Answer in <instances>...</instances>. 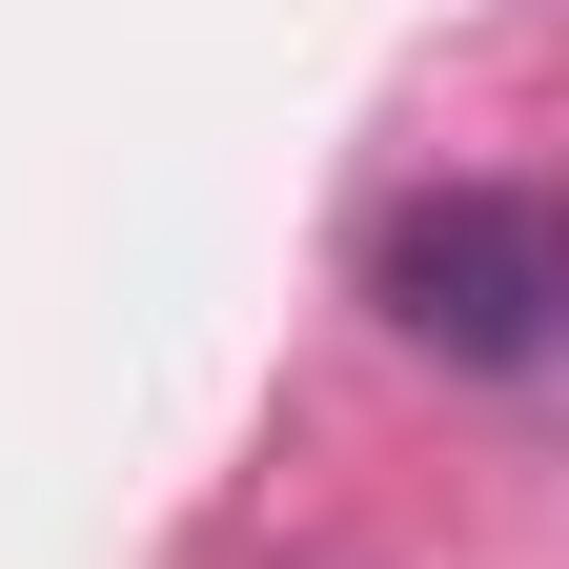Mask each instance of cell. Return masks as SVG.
I'll list each match as a JSON object with an SVG mask.
<instances>
[{
  "mask_svg": "<svg viewBox=\"0 0 569 569\" xmlns=\"http://www.w3.org/2000/svg\"><path fill=\"white\" fill-rule=\"evenodd\" d=\"M367 306L427 346V367H529V346L569 326V224L529 183H427V203H387Z\"/></svg>",
  "mask_w": 569,
  "mask_h": 569,
  "instance_id": "cell-1",
  "label": "cell"
},
{
  "mask_svg": "<svg viewBox=\"0 0 569 569\" xmlns=\"http://www.w3.org/2000/svg\"><path fill=\"white\" fill-rule=\"evenodd\" d=\"M549 224H569V203H549Z\"/></svg>",
  "mask_w": 569,
  "mask_h": 569,
  "instance_id": "cell-2",
  "label": "cell"
}]
</instances>
